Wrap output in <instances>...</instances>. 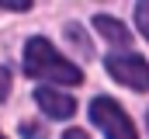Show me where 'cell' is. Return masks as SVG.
Listing matches in <instances>:
<instances>
[{
	"label": "cell",
	"mask_w": 149,
	"mask_h": 139,
	"mask_svg": "<svg viewBox=\"0 0 149 139\" xmlns=\"http://www.w3.org/2000/svg\"><path fill=\"white\" fill-rule=\"evenodd\" d=\"M21 136L24 139H45V129L38 122H21Z\"/></svg>",
	"instance_id": "7"
},
{
	"label": "cell",
	"mask_w": 149,
	"mask_h": 139,
	"mask_svg": "<svg viewBox=\"0 0 149 139\" xmlns=\"http://www.w3.org/2000/svg\"><path fill=\"white\" fill-rule=\"evenodd\" d=\"M94 28H97V32L104 35L108 42H114V45H121V49H125V45L132 42V35H128V28H125L121 21H114V18H108V14H97V18H94Z\"/></svg>",
	"instance_id": "5"
},
{
	"label": "cell",
	"mask_w": 149,
	"mask_h": 139,
	"mask_svg": "<svg viewBox=\"0 0 149 139\" xmlns=\"http://www.w3.org/2000/svg\"><path fill=\"white\" fill-rule=\"evenodd\" d=\"M0 139H3V136H0Z\"/></svg>",
	"instance_id": "13"
},
{
	"label": "cell",
	"mask_w": 149,
	"mask_h": 139,
	"mask_svg": "<svg viewBox=\"0 0 149 139\" xmlns=\"http://www.w3.org/2000/svg\"><path fill=\"white\" fill-rule=\"evenodd\" d=\"M66 35L73 38V45H76V52H83V56H90V45H87V38H83V32L76 28V25H66Z\"/></svg>",
	"instance_id": "6"
},
{
	"label": "cell",
	"mask_w": 149,
	"mask_h": 139,
	"mask_svg": "<svg viewBox=\"0 0 149 139\" xmlns=\"http://www.w3.org/2000/svg\"><path fill=\"white\" fill-rule=\"evenodd\" d=\"M10 94V70L7 66H0V101Z\"/></svg>",
	"instance_id": "9"
},
{
	"label": "cell",
	"mask_w": 149,
	"mask_h": 139,
	"mask_svg": "<svg viewBox=\"0 0 149 139\" xmlns=\"http://www.w3.org/2000/svg\"><path fill=\"white\" fill-rule=\"evenodd\" d=\"M108 73L114 80H121L132 91H149V63L135 52H114L108 56Z\"/></svg>",
	"instance_id": "3"
},
{
	"label": "cell",
	"mask_w": 149,
	"mask_h": 139,
	"mask_svg": "<svg viewBox=\"0 0 149 139\" xmlns=\"http://www.w3.org/2000/svg\"><path fill=\"white\" fill-rule=\"evenodd\" d=\"M35 101H38V108H42L45 115H52V118H70L76 111V101L66 98L63 91H56V87H38Z\"/></svg>",
	"instance_id": "4"
},
{
	"label": "cell",
	"mask_w": 149,
	"mask_h": 139,
	"mask_svg": "<svg viewBox=\"0 0 149 139\" xmlns=\"http://www.w3.org/2000/svg\"><path fill=\"white\" fill-rule=\"evenodd\" d=\"M63 139H90V136H87L83 129H66V136H63Z\"/></svg>",
	"instance_id": "11"
},
{
	"label": "cell",
	"mask_w": 149,
	"mask_h": 139,
	"mask_svg": "<svg viewBox=\"0 0 149 139\" xmlns=\"http://www.w3.org/2000/svg\"><path fill=\"white\" fill-rule=\"evenodd\" d=\"M146 122H149V111H146Z\"/></svg>",
	"instance_id": "12"
},
{
	"label": "cell",
	"mask_w": 149,
	"mask_h": 139,
	"mask_svg": "<svg viewBox=\"0 0 149 139\" xmlns=\"http://www.w3.org/2000/svg\"><path fill=\"white\" fill-rule=\"evenodd\" d=\"M90 118H94V125H101V132L108 139H135L132 118H128L111 98H104V94L90 101Z\"/></svg>",
	"instance_id": "2"
},
{
	"label": "cell",
	"mask_w": 149,
	"mask_h": 139,
	"mask_svg": "<svg viewBox=\"0 0 149 139\" xmlns=\"http://www.w3.org/2000/svg\"><path fill=\"white\" fill-rule=\"evenodd\" d=\"M24 70H28L31 77L56 80V84H70V87H76V84L83 80V73H80L73 63H66V59L52 49L49 38H31V42H28V49H24Z\"/></svg>",
	"instance_id": "1"
},
{
	"label": "cell",
	"mask_w": 149,
	"mask_h": 139,
	"mask_svg": "<svg viewBox=\"0 0 149 139\" xmlns=\"http://www.w3.org/2000/svg\"><path fill=\"white\" fill-rule=\"evenodd\" d=\"M135 21H139V32L149 38V4H139L135 7Z\"/></svg>",
	"instance_id": "8"
},
{
	"label": "cell",
	"mask_w": 149,
	"mask_h": 139,
	"mask_svg": "<svg viewBox=\"0 0 149 139\" xmlns=\"http://www.w3.org/2000/svg\"><path fill=\"white\" fill-rule=\"evenodd\" d=\"M0 7H7V11H28L31 4L28 0H0Z\"/></svg>",
	"instance_id": "10"
}]
</instances>
